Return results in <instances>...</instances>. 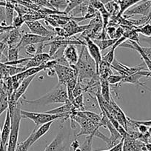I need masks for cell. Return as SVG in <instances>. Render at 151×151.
Instances as JSON below:
<instances>
[{
  "label": "cell",
  "instance_id": "6da1fadb",
  "mask_svg": "<svg viewBox=\"0 0 151 151\" xmlns=\"http://www.w3.org/2000/svg\"><path fill=\"white\" fill-rule=\"evenodd\" d=\"M68 92L66 85H62L58 82L57 85L47 93L42 96L40 99L35 100H27L25 99H21V103H27L30 105L45 106L49 104H58V103L68 102Z\"/></svg>",
  "mask_w": 151,
  "mask_h": 151
},
{
  "label": "cell",
  "instance_id": "7a4b0ae2",
  "mask_svg": "<svg viewBox=\"0 0 151 151\" xmlns=\"http://www.w3.org/2000/svg\"><path fill=\"white\" fill-rule=\"evenodd\" d=\"M73 66L78 71V82L79 83L84 82L85 79H91L99 76L95 62L90 56L86 45H82L79 60Z\"/></svg>",
  "mask_w": 151,
  "mask_h": 151
},
{
  "label": "cell",
  "instance_id": "3957f363",
  "mask_svg": "<svg viewBox=\"0 0 151 151\" xmlns=\"http://www.w3.org/2000/svg\"><path fill=\"white\" fill-rule=\"evenodd\" d=\"M70 119L73 120L75 122L79 124L81 127V130L76 136H93L98 137L99 139H102L104 142L107 143V146L110 144V138L107 137L105 135L103 134L101 131H99V127L94 124L91 120L87 119L86 117L84 116L81 113V111H77V110H73L71 112L70 115Z\"/></svg>",
  "mask_w": 151,
  "mask_h": 151
},
{
  "label": "cell",
  "instance_id": "277c9868",
  "mask_svg": "<svg viewBox=\"0 0 151 151\" xmlns=\"http://www.w3.org/2000/svg\"><path fill=\"white\" fill-rule=\"evenodd\" d=\"M21 115L22 119H29L32 120L36 124V127H39L50 122H54L57 119H62L63 121L70 119V116L68 115H56V114L47 113L46 112L36 113V112H29L22 110Z\"/></svg>",
  "mask_w": 151,
  "mask_h": 151
},
{
  "label": "cell",
  "instance_id": "5b68a950",
  "mask_svg": "<svg viewBox=\"0 0 151 151\" xmlns=\"http://www.w3.org/2000/svg\"><path fill=\"white\" fill-rule=\"evenodd\" d=\"M11 133H10L9 140H8L6 151H15L16 148H17L19 139V133L20 123H21V120L22 119L21 115V109L19 107H17L15 113L11 117Z\"/></svg>",
  "mask_w": 151,
  "mask_h": 151
},
{
  "label": "cell",
  "instance_id": "8992f818",
  "mask_svg": "<svg viewBox=\"0 0 151 151\" xmlns=\"http://www.w3.org/2000/svg\"><path fill=\"white\" fill-rule=\"evenodd\" d=\"M54 70L57 75L59 83L62 85H66L70 79L78 78V71L73 65L68 67L57 64L55 66Z\"/></svg>",
  "mask_w": 151,
  "mask_h": 151
},
{
  "label": "cell",
  "instance_id": "52a82bcc",
  "mask_svg": "<svg viewBox=\"0 0 151 151\" xmlns=\"http://www.w3.org/2000/svg\"><path fill=\"white\" fill-rule=\"evenodd\" d=\"M82 37H83V39L85 41V43H86L87 50H88L90 56L92 57V59L95 62L96 67V73L98 74L99 67L101 62L102 61V56H101V50L98 47V45L91 40V38L85 36H82Z\"/></svg>",
  "mask_w": 151,
  "mask_h": 151
},
{
  "label": "cell",
  "instance_id": "ba28073f",
  "mask_svg": "<svg viewBox=\"0 0 151 151\" xmlns=\"http://www.w3.org/2000/svg\"><path fill=\"white\" fill-rule=\"evenodd\" d=\"M52 40H53V39L50 37L39 36V35L33 34V33H24V34H22V37L21 41H20L18 47L20 50H22V49L24 48L26 46L29 45L39 44V43L51 41Z\"/></svg>",
  "mask_w": 151,
  "mask_h": 151
},
{
  "label": "cell",
  "instance_id": "9c48e42d",
  "mask_svg": "<svg viewBox=\"0 0 151 151\" xmlns=\"http://www.w3.org/2000/svg\"><path fill=\"white\" fill-rule=\"evenodd\" d=\"M111 68L116 70L117 72L119 73V75L123 76L124 77L126 76H129L130 75L136 73L138 71L142 70H147V68H145L142 65H139V66L136 67H128L126 65H123L121 62L119 61L114 59L113 62L111 64Z\"/></svg>",
  "mask_w": 151,
  "mask_h": 151
},
{
  "label": "cell",
  "instance_id": "30bf717a",
  "mask_svg": "<svg viewBox=\"0 0 151 151\" xmlns=\"http://www.w3.org/2000/svg\"><path fill=\"white\" fill-rule=\"evenodd\" d=\"M151 7V0H143L134 8L129 9L124 12L125 17H130L134 15H142L143 17H147Z\"/></svg>",
  "mask_w": 151,
  "mask_h": 151
},
{
  "label": "cell",
  "instance_id": "8fae6325",
  "mask_svg": "<svg viewBox=\"0 0 151 151\" xmlns=\"http://www.w3.org/2000/svg\"><path fill=\"white\" fill-rule=\"evenodd\" d=\"M24 23L28 27L31 33L54 39V37H53V31L45 27L42 24V23H40L38 20H36V21H27L25 22Z\"/></svg>",
  "mask_w": 151,
  "mask_h": 151
},
{
  "label": "cell",
  "instance_id": "7c38bea8",
  "mask_svg": "<svg viewBox=\"0 0 151 151\" xmlns=\"http://www.w3.org/2000/svg\"><path fill=\"white\" fill-rule=\"evenodd\" d=\"M65 139V134L62 130H60L44 151H65L66 149Z\"/></svg>",
  "mask_w": 151,
  "mask_h": 151
},
{
  "label": "cell",
  "instance_id": "4fadbf2b",
  "mask_svg": "<svg viewBox=\"0 0 151 151\" xmlns=\"http://www.w3.org/2000/svg\"><path fill=\"white\" fill-rule=\"evenodd\" d=\"M22 34L19 28H14L8 31V34L3 38L2 41L5 42L9 47H18Z\"/></svg>",
  "mask_w": 151,
  "mask_h": 151
},
{
  "label": "cell",
  "instance_id": "5bb4252c",
  "mask_svg": "<svg viewBox=\"0 0 151 151\" xmlns=\"http://www.w3.org/2000/svg\"><path fill=\"white\" fill-rule=\"evenodd\" d=\"M63 56L65 58L70 66L76 65L79 60V55L76 45H68L65 47L63 51Z\"/></svg>",
  "mask_w": 151,
  "mask_h": 151
},
{
  "label": "cell",
  "instance_id": "9a60e30c",
  "mask_svg": "<svg viewBox=\"0 0 151 151\" xmlns=\"http://www.w3.org/2000/svg\"><path fill=\"white\" fill-rule=\"evenodd\" d=\"M52 59L50 55L48 53H42L40 54H37L36 56H33V57H30L28 62H27L25 65L23 67L24 70L29 69L31 68H35V67H39L42 65V64L45 63V62H48L49 60Z\"/></svg>",
  "mask_w": 151,
  "mask_h": 151
},
{
  "label": "cell",
  "instance_id": "2e32d148",
  "mask_svg": "<svg viewBox=\"0 0 151 151\" xmlns=\"http://www.w3.org/2000/svg\"><path fill=\"white\" fill-rule=\"evenodd\" d=\"M145 143L130 137L129 134L124 139L122 151H142Z\"/></svg>",
  "mask_w": 151,
  "mask_h": 151
},
{
  "label": "cell",
  "instance_id": "e0dca14e",
  "mask_svg": "<svg viewBox=\"0 0 151 151\" xmlns=\"http://www.w3.org/2000/svg\"><path fill=\"white\" fill-rule=\"evenodd\" d=\"M63 28L66 30L69 36H71L74 34H76V33L85 32V30L89 28V24L80 26L77 24L76 22H75L73 19H70L64 26Z\"/></svg>",
  "mask_w": 151,
  "mask_h": 151
},
{
  "label": "cell",
  "instance_id": "ac0fdd59",
  "mask_svg": "<svg viewBox=\"0 0 151 151\" xmlns=\"http://www.w3.org/2000/svg\"><path fill=\"white\" fill-rule=\"evenodd\" d=\"M35 77H36V75L31 76H28V77H26L25 79L22 82V83L20 84L19 88H17L16 91H14V92H13V95H14V97H15L16 101H18L23 96V95L25 93L27 88H28L29 85H30V83H31L32 81L34 79Z\"/></svg>",
  "mask_w": 151,
  "mask_h": 151
},
{
  "label": "cell",
  "instance_id": "d6986e66",
  "mask_svg": "<svg viewBox=\"0 0 151 151\" xmlns=\"http://www.w3.org/2000/svg\"><path fill=\"white\" fill-rule=\"evenodd\" d=\"M53 122H47L46 124H42L41 126H39V127L37 128V127H36V128L33 130L30 134L32 136V145L35 143V142H37L40 138L42 137L44 135H45L47 132L49 131L50 128V126L52 125Z\"/></svg>",
  "mask_w": 151,
  "mask_h": 151
},
{
  "label": "cell",
  "instance_id": "ffe728a7",
  "mask_svg": "<svg viewBox=\"0 0 151 151\" xmlns=\"http://www.w3.org/2000/svg\"><path fill=\"white\" fill-rule=\"evenodd\" d=\"M100 79V93L102 96L103 98L107 101L110 102L111 99V95H110V84L107 79H103V78H99Z\"/></svg>",
  "mask_w": 151,
  "mask_h": 151
},
{
  "label": "cell",
  "instance_id": "44dd1931",
  "mask_svg": "<svg viewBox=\"0 0 151 151\" xmlns=\"http://www.w3.org/2000/svg\"><path fill=\"white\" fill-rule=\"evenodd\" d=\"M45 46V45L44 42L39 43V44L29 45L24 47L25 53L28 55L30 57H33L36 55L43 53V49H44Z\"/></svg>",
  "mask_w": 151,
  "mask_h": 151
},
{
  "label": "cell",
  "instance_id": "7402d4cb",
  "mask_svg": "<svg viewBox=\"0 0 151 151\" xmlns=\"http://www.w3.org/2000/svg\"><path fill=\"white\" fill-rule=\"evenodd\" d=\"M143 0H117V3L119 6V13L117 16L118 17H121L122 14H124L126 11L128 10L129 8L133 6L136 4L139 3Z\"/></svg>",
  "mask_w": 151,
  "mask_h": 151
},
{
  "label": "cell",
  "instance_id": "603a6c76",
  "mask_svg": "<svg viewBox=\"0 0 151 151\" xmlns=\"http://www.w3.org/2000/svg\"><path fill=\"white\" fill-rule=\"evenodd\" d=\"M98 75L99 78L107 79L110 75H112L111 65L107 62H104L103 60L101 61L99 67Z\"/></svg>",
  "mask_w": 151,
  "mask_h": 151
},
{
  "label": "cell",
  "instance_id": "cb8c5ba5",
  "mask_svg": "<svg viewBox=\"0 0 151 151\" xmlns=\"http://www.w3.org/2000/svg\"><path fill=\"white\" fill-rule=\"evenodd\" d=\"M15 11V5L11 2H6L5 5V16H6V24L7 26H12L13 20H14V14Z\"/></svg>",
  "mask_w": 151,
  "mask_h": 151
},
{
  "label": "cell",
  "instance_id": "d4e9b609",
  "mask_svg": "<svg viewBox=\"0 0 151 151\" xmlns=\"http://www.w3.org/2000/svg\"><path fill=\"white\" fill-rule=\"evenodd\" d=\"M81 113L85 117L91 120L94 124L98 126L99 127H101V116L99 115L97 113H93L91 111H87V110H84V111H81Z\"/></svg>",
  "mask_w": 151,
  "mask_h": 151
},
{
  "label": "cell",
  "instance_id": "484cf974",
  "mask_svg": "<svg viewBox=\"0 0 151 151\" xmlns=\"http://www.w3.org/2000/svg\"><path fill=\"white\" fill-rule=\"evenodd\" d=\"M68 0H50L49 3L54 10L64 12L69 4Z\"/></svg>",
  "mask_w": 151,
  "mask_h": 151
},
{
  "label": "cell",
  "instance_id": "4316f807",
  "mask_svg": "<svg viewBox=\"0 0 151 151\" xmlns=\"http://www.w3.org/2000/svg\"><path fill=\"white\" fill-rule=\"evenodd\" d=\"M119 39H114V40H93L96 44L98 45V47H99V49L101 50V51L106 50L108 47H110V46H113V45L116 42V41Z\"/></svg>",
  "mask_w": 151,
  "mask_h": 151
},
{
  "label": "cell",
  "instance_id": "83f0119b",
  "mask_svg": "<svg viewBox=\"0 0 151 151\" xmlns=\"http://www.w3.org/2000/svg\"><path fill=\"white\" fill-rule=\"evenodd\" d=\"M19 49L18 47H9L8 51V62H15L19 59Z\"/></svg>",
  "mask_w": 151,
  "mask_h": 151
},
{
  "label": "cell",
  "instance_id": "f1b7e54d",
  "mask_svg": "<svg viewBox=\"0 0 151 151\" xmlns=\"http://www.w3.org/2000/svg\"><path fill=\"white\" fill-rule=\"evenodd\" d=\"M93 136H88L85 139V141L82 145L79 147L77 149L74 151H93L92 150V142Z\"/></svg>",
  "mask_w": 151,
  "mask_h": 151
},
{
  "label": "cell",
  "instance_id": "f546056e",
  "mask_svg": "<svg viewBox=\"0 0 151 151\" xmlns=\"http://www.w3.org/2000/svg\"><path fill=\"white\" fill-rule=\"evenodd\" d=\"M32 145H32V136L30 134L24 142L17 144L15 151H27Z\"/></svg>",
  "mask_w": 151,
  "mask_h": 151
},
{
  "label": "cell",
  "instance_id": "4dcf8cb0",
  "mask_svg": "<svg viewBox=\"0 0 151 151\" xmlns=\"http://www.w3.org/2000/svg\"><path fill=\"white\" fill-rule=\"evenodd\" d=\"M136 30L138 33H140L141 34L144 35L147 37H151V23H145V24H142L137 28H136Z\"/></svg>",
  "mask_w": 151,
  "mask_h": 151
},
{
  "label": "cell",
  "instance_id": "1f68e13d",
  "mask_svg": "<svg viewBox=\"0 0 151 151\" xmlns=\"http://www.w3.org/2000/svg\"><path fill=\"white\" fill-rule=\"evenodd\" d=\"M116 47L115 46H112L111 49L110 50V51L107 53H106L105 55L102 56V60L104 61V62H108L109 64L111 65L112 62H113V60L115 59V50Z\"/></svg>",
  "mask_w": 151,
  "mask_h": 151
},
{
  "label": "cell",
  "instance_id": "d6a6232c",
  "mask_svg": "<svg viewBox=\"0 0 151 151\" xmlns=\"http://www.w3.org/2000/svg\"><path fill=\"white\" fill-rule=\"evenodd\" d=\"M123 78H124V76L122 75H110L107 79L110 85H120V83L122 81Z\"/></svg>",
  "mask_w": 151,
  "mask_h": 151
},
{
  "label": "cell",
  "instance_id": "836d02e7",
  "mask_svg": "<svg viewBox=\"0 0 151 151\" xmlns=\"http://www.w3.org/2000/svg\"><path fill=\"white\" fill-rule=\"evenodd\" d=\"M8 109V94L6 93L0 99V115Z\"/></svg>",
  "mask_w": 151,
  "mask_h": 151
},
{
  "label": "cell",
  "instance_id": "e575fe53",
  "mask_svg": "<svg viewBox=\"0 0 151 151\" xmlns=\"http://www.w3.org/2000/svg\"><path fill=\"white\" fill-rule=\"evenodd\" d=\"M24 19H23V16L17 15V17H14V20H13V24L12 26L15 28H19L22 27V25L23 24V23H24Z\"/></svg>",
  "mask_w": 151,
  "mask_h": 151
},
{
  "label": "cell",
  "instance_id": "d590c367",
  "mask_svg": "<svg viewBox=\"0 0 151 151\" xmlns=\"http://www.w3.org/2000/svg\"><path fill=\"white\" fill-rule=\"evenodd\" d=\"M0 21L2 22L1 25L7 26L6 16H5V6L0 5Z\"/></svg>",
  "mask_w": 151,
  "mask_h": 151
},
{
  "label": "cell",
  "instance_id": "8d00e7d4",
  "mask_svg": "<svg viewBox=\"0 0 151 151\" xmlns=\"http://www.w3.org/2000/svg\"><path fill=\"white\" fill-rule=\"evenodd\" d=\"M8 45L3 41H0V52L3 53L5 56L7 57V55H8ZM8 59V58H7Z\"/></svg>",
  "mask_w": 151,
  "mask_h": 151
},
{
  "label": "cell",
  "instance_id": "74e56055",
  "mask_svg": "<svg viewBox=\"0 0 151 151\" xmlns=\"http://www.w3.org/2000/svg\"><path fill=\"white\" fill-rule=\"evenodd\" d=\"M141 47H142V51L145 53V55H146L148 58H150V59H151V47H144L141 46Z\"/></svg>",
  "mask_w": 151,
  "mask_h": 151
},
{
  "label": "cell",
  "instance_id": "f35d334b",
  "mask_svg": "<svg viewBox=\"0 0 151 151\" xmlns=\"http://www.w3.org/2000/svg\"><path fill=\"white\" fill-rule=\"evenodd\" d=\"M4 59H6L7 60H8V59H7L6 56H5V55L3 54V53H1V52H0V62H4V61H3ZM7 62H8V61H7Z\"/></svg>",
  "mask_w": 151,
  "mask_h": 151
},
{
  "label": "cell",
  "instance_id": "ab89813d",
  "mask_svg": "<svg viewBox=\"0 0 151 151\" xmlns=\"http://www.w3.org/2000/svg\"><path fill=\"white\" fill-rule=\"evenodd\" d=\"M145 147H146L147 151H151V143L148 142V143L145 144Z\"/></svg>",
  "mask_w": 151,
  "mask_h": 151
},
{
  "label": "cell",
  "instance_id": "60d3db41",
  "mask_svg": "<svg viewBox=\"0 0 151 151\" xmlns=\"http://www.w3.org/2000/svg\"><path fill=\"white\" fill-rule=\"evenodd\" d=\"M147 19L148 22L151 20V7H150V12H149V14H148V17H147Z\"/></svg>",
  "mask_w": 151,
  "mask_h": 151
},
{
  "label": "cell",
  "instance_id": "b9f144b4",
  "mask_svg": "<svg viewBox=\"0 0 151 151\" xmlns=\"http://www.w3.org/2000/svg\"><path fill=\"white\" fill-rule=\"evenodd\" d=\"M145 40L146 42L149 43V44L150 45V47H151V37H150L149 39H147H147H144V40Z\"/></svg>",
  "mask_w": 151,
  "mask_h": 151
},
{
  "label": "cell",
  "instance_id": "7bdbcfd3",
  "mask_svg": "<svg viewBox=\"0 0 151 151\" xmlns=\"http://www.w3.org/2000/svg\"><path fill=\"white\" fill-rule=\"evenodd\" d=\"M2 147V130L0 128V148Z\"/></svg>",
  "mask_w": 151,
  "mask_h": 151
},
{
  "label": "cell",
  "instance_id": "ee69618b",
  "mask_svg": "<svg viewBox=\"0 0 151 151\" xmlns=\"http://www.w3.org/2000/svg\"><path fill=\"white\" fill-rule=\"evenodd\" d=\"M12 30V29H11ZM8 30H7V29H0V34H2L3 33H5V31H8Z\"/></svg>",
  "mask_w": 151,
  "mask_h": 151
},
{
  "label": "cell",
  "instance_id": "f6af8a7d",
  "mask_svg": "<svg viewBox=\"0 0 151 151\" xmlns=\"http://www.w3.org/2000/svg\"><path fill=\"white\" fill-rule=\"evenodd\" d=\"M147 132H148V133H149V135L150 136V137H151V126H150V127H149Z\"/></svg>",
  "mask_w": 151,
  "mask_h": 151
},
{
  "label": "cell",
  "instance_id": "bcb514c9",
  "mask_svg": "<svg viewBox=\"0 0 151 151\" xmlns=\"http://www.w3.org/2000/svg\"><path fill=\"white\" fill-rule=\"evenodd\" d=\"M143 88H145V89L148 90V91H150V92H151V89H150V88H148L147 87H146V86H145V85H144V86H143Z\"/></svg>",
  "mask_w": 151,
  "mask_h": 151
},
{
  "label": "cell",
  "instance_id": "7dc6e473",
  "mask_svg": "<svg viewBox=\"0 0 151 151\" xmlns=\"http://www.w3.org/2000/svg\"><path fill=\"white\" fill-rule=\"evenodd\" d=\"M118 151H122V148H121V149H120V150H119Z\"/></svg>",
  "mask_w": 151,
  "mask_h": 151
},
{
  "label": "cell",
  "instance_id": "c3c4849f",
  "mask_svg": "<svg viewBox=\"0 0 151 151\" xmlns=\"http://www.w3.org/2000/svg\"><path fill=\"white\" fill-rule=\"evenodd\" d=\"M101 151H108V150H101Z\"/></svg>",
  "mask_w": 151,
  "mask_h": 151
}]
</instances>
